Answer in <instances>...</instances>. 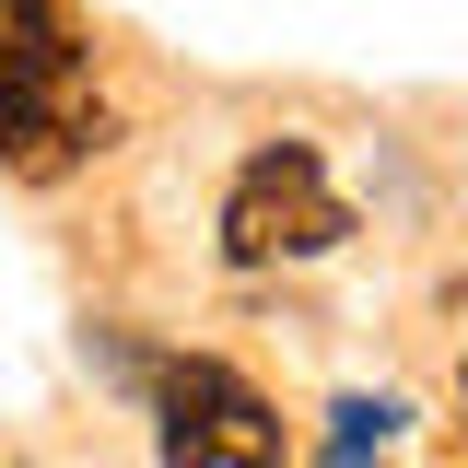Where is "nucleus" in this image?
<instances>
[{
  "instance_id": "nucleus-1",
  "label": "nucleus",
  "mask_w": 468,
  "mask_h": 468,
  "mask_svg": "<svg viewBox=\"0 0 468 468\" xmlns=\"http://www.w3.org/2000/svg\"><path fill=\"white\" fill-rule=\"evenodd\" d=\"M340 234H351V199L328 187L316 141H270V153H246V176H234V199H223V258H234V270L328 258Z\"/></svg>"
},
{
  "instance_id": "nucleus-2",
  "label": "nucleus",
  "mask_w": 468,
  "mask_h": 468,
  "mask_svg": "<svg viewBox=\"0 0 468 468\" xmlns=\"http://www.w3.org/2000/svg\"><path fill=\"white\" fill-rule=\"evenodd\" d=\"M153 445H165V468H282V421L234 363L187 351L153 375Z\"/></svg>"
},
{
  "instance_id": "nucleus-3",
  "label": "nucleus",
  "mask_w": 468,
  "mask_h": 468,
  "mask_svg": "<svg viewBox=\"0 0 468 468\" xmlns=\"http://www.w3.org/2000/svg\"><path fill=\"white\" fill-rule=\"evenodd\" d=\"M82 141H94L82 94H36V82H12V70H0V165H12V176L82 165Z\"/></svg>"
},
{
  "instance_id": "nucleus-4",
  "label": "nucleus",
  "mask_w": 468,
  "mask_h": 468,
  "mask_svg": "<svg viewBox=\"0 0 468 468\" xmlns=\"http://www.w3.org/2000/svg\"><path fill=\"white\" fill-rule=\"evenodd\" d=\"M0 70L36 94H82V36L58 0H0Z\"/></svg>"
},
{
  "instance_id": "nucleus-5",
  "label": "nucleus",
  "mask_w": 468,
  "mask_h": 468,
  "mask_svg": "<svg viewBox=\"0 0 468 468\" xmlns=\"http://www.w3.org/2000/svg\"><path fill=\"white\" fill-rule=\"evenodd\" d=\"M399 421H410L399 399H340V410H328V457H363V445H387Z\"/></svg>"
},
{
  "instance_id": "nucleus-6",
  "label": "nucleus",
  "mask_w": 468,
  "mask_h": 468,
  "mask_svg": "<svg viewBox=\"0 0 468 468\" xmlns=\"http://www.w3.org/2000/svg\"><path fill=\"white\" fill-rule=\"evenodd\" d=\"M328 468H363V457H328Z\"/></svg>"
}]
</instances>
